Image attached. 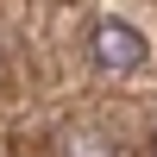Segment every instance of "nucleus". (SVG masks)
<instances>
[{"instance_id": "f257e3e1", "label": "nucleus", "mask_w": 157, "mask_h": 157, "mask_svg": "<svg viewBox=\"0 0 157 157\" xmlns=\"http://www.w3.org/2000/svg\"><path fill=\"white\" fill-rule=\"evenodd\" d=\"M88 50H94L101 69H138V63L151 57L145 32H138V25H126V19H101L94 38H88Z\"/></svg>"}, {"instance_id": "f03ea898", "label": "nucleus", "mask_w": 157, "mask_h": 157, "mask_svg": "<svg viewBox=\"0 0 157 157\" xmlns=\"http://www.w3.org/2000/svg\"><path fill=\"white\" fill-rule=\"evenodd\" d=\"M151 157H157V138H151Z\"/></svg>"}]
</instances>
